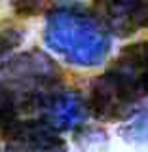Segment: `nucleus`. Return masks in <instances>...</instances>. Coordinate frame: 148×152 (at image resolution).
I'll return each instance as SVG.
<instances>
[{"mask_svg":"<svg viewBox=\"0 0 148 152\" xmlns=\"http://www.w3.org/2000/svg\"><path fill=\"white\" fill-rule=\"evenodd\" d=\"M46 46L76 66L101 65L110 50V31L101 19L76 4H65L47 13Z\"/></svg>","mask_w":148,"mask_h":152,"instance_id":"nucleus-1","label":"nucleus"},{"mask_svg":"<svg viewBox=\"0 0 148 152\" xmlns=\"http://www.w3.org/2000/svg\"><path fill=\"white\" fill-rule=\"evenodd\" d=\"M61 70L47 53L31 50L0 65V88L13 99L17 112L38 110L42 101L59 89Z\"/></svg>","mask_w":148,"mask_h":152,"instance_id":"nucleus-2","label":"nucleus"},{"mask_svg":"<svg viewBox=\"0 0 148 152\" xmlns=\"http://www.w3.org/2000/svg\"><path fill=\"white\" fill-rule=\"evenodd\" d=\"M6 152H66L61 133L40 118L12 122L2 131Z\"/></svg>","mask_w":148,"mask_h":152,"instance_id":"nucleus-3","label":"nucleus"},{"mask_svg":"<svg viewBox=\"0 0 148 152\" xmlns=\"http://www.w3.org/2000/svg\"><path fill=\"white\" fill-rule=\"evenodd\" d=\"M93 12L116 36L148 28V0H93Z\"/></svg>","mask_w":148,"mask_h":152,"instance_id":"nucleus-4","label":"nucleus"},{"mask_svg":"<svg viewBox=\"0 0 148 152\" xmlns=\"http://www.w3.org/2000/svg\"><path fill=\"white\" fill-rule=\"evenodd\" d=\"M38 118L57 131H70L78 127L89 114L87 101L69 89H55L38 107Z\"/></svg>","mask_w":148,"mask_h":152,"instance_id":"nucleus-5","label":"nucleus"},{"mask_svg":"<svg viewBox=\"0 0 148 152\" xmlns=\"http://www.w3.org/2000/svg\"><path fill=\"white\" fill-rule=\"evenodd\" d=\"M120 135L129 142H148V108L133 114L120 129Z\"/></svg>","mask_w":148,"mask_h":152,"instance_id":"nucleus-6","label":"nucleus"},{"mask_svg":"<svg viewBox=\"0 0 148 152\" xmlns=\"http://www.w3.org/2000/svg\"><path fill=\"white\" fill-rule=\"evenodd\" d=\"M66 0H13V8L19 15H38L44 12H53L55 8L65 6Z\"/></svg>","mask_w":148,"mask_h":152,"instance_id":"nucleus-7","label":"nucleus"},{"mask_svg":"<svg viewBox=\"0 0 148 152\" xmlns=\"http://www.w3.org/2000/svg\"><path fill=\"white\" fill-rule=\"evenodd\" d=\"M23 34L21 28H4L0 31V61H8V57L23 44Z\"/></svg>","mask_w":148,"mask_h":152,"instance_id":"nucleus-8","label":"nucleus"},{"mask_svg":"<svg viewBox=\"0 0 148 152\" xmlns=\"http://www.w3.org/2000/svg\"><path fill=\"white\" fill-rule=\"evenodd\" d=\"M17 107L13 99L0 88V131H4L12 122L17 120Z\"/></svg>","mask_w":148,"mask_h":152,"instance_id":"nucleus-9","label":"nucleus"}]
</instances>
